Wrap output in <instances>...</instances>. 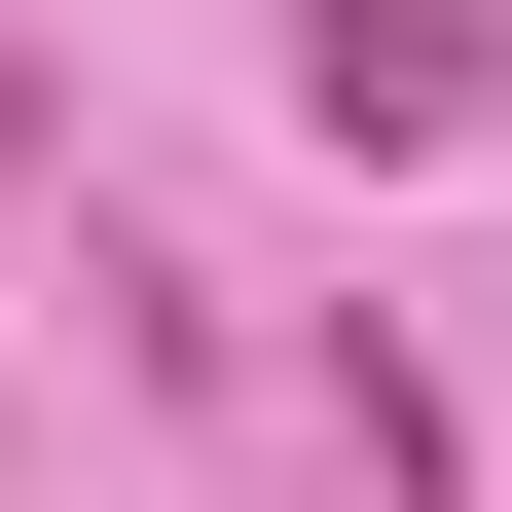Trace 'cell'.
Here are the masks:
<instances>
[{
	"label": "cell",
	"instance_id": "obj_1",
	"mask_svg": "<svg viewBox=\"0 0 512 512\" xmlns=\"http://www.w3.org/2000/svg\"><path fill=\"white\" fill-rule=\"evenodd\" d=\"M293 110H330V147H476L512 37H476V0H330V37H293Z\"/></svg>",
	"mask_w": 512,
	"mask_h": 512
}]
</instances>
